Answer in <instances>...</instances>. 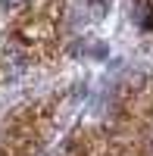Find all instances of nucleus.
I'll use <instances>...</instances> for the list:
<instances>
[{
  "label": "nucleus",
  "instance_id": "nucleus-1",
  "mask_svg": "<svg viewBox=\"0 0 153 156\" xmlns=\"http://www.w3.org/2000/svg\"><path fill=\"white\" fill-rule=\"evenodd\" d=\"M16 3H22V0H3V6H16Z\"/></svg>",
  "mask_w": 153,
  "mask_h": 156
}]
</instances>
